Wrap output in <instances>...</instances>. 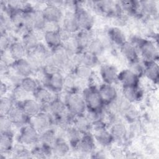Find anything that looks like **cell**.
Segmentation results:
<instances>
[{
	"mask_svg": "<svg viewBox=\"0 0 159 159\" xmlns=\"http://www.w3.org/2000/svg\"><path fill=\"white\" fill-rule=\"evenodd\" d=\"M137 47L139 55H140L143 61H157L158 52L155 43L149 39L135 38L132 42Z\"/></svg>",
	"mask_w": 159,
	"mask_h": 159,
	"instance_id": "6da1fadb",
	"label": "cell"
},
{
	"mask_svg": "<svg viewBox=\"0 0 159 159\" xmlns=\"http://www.w3.org/2000/svg\"><path fill=\"white\" fill-rule=\"evenodd\" d=\"M82 95L84 99L88 111L101 112L104 111L105 104L98 88L95 86H89L83 90Z\"/></svg>",
	"mask_w": 159,
	"mask_h": 159,
	"instance_id": "7a4b0ae2",
	"label": "cell"
},
{
	"mask_svg": "<svg viewBox=\"0 0 159 159\" xmlns=\"http://www.w3.org/2000/svg\"><path fill=\"white\" fill-rule=\"evenodd\" d=\"M68 111L75 116L84 114L87 111L86 105L83 95L77 92L67 93L63 99Z\"/></svg>",
	"mask_w": 159,
	"mask_h": 159,
	"instance_id": "3957f363",
	"label": "cell"
},
{
	"mask_svg": "<svg viewBox=\"0 0 159 159\" xmlns=\"http://www.w3.org/2000/svg\"><path fill=\"white\" fill-rule=\"evenodd\" d=\"M39 138L40 133L29 123L20 127L17 140L18 142L29 146L37 144Z\"/></svg>",
	"mask_w": 159,
	"mask_h": 159,
	"instance_id": "277c9868",
	"label": "cell"
},
{
	"mask_svg": "<svg viewBox=\"0 0 159 159\" xmlns=\"http://www.w3.org/2000/svg\"><path fill=\"white\" fill-rule=\"evenodd\" d=\"M46 73V72H45ZM64 76L60 71L47 73L42 80L43 86L48 89L52 93H60L63 90Z\"/></svg>",
	"mask_w": 159,
	"mask_h": 159,
	"instance_id": "5b68a950",
	"label": "cell"
},
{
	"mask_svg": "<svg viewBox=\"0 0 159 159\" xmlns=\"http://www.w3.org/2000/svg\"><path fill=\"white\" fill-rule=\"evenodd\" d=\"M43 111L48 112L55 120L66 114L68 111L63 99L57 97L48 104L43 106Z\"/></svg>",
	"mask_w": 159,
	"mask_h": 159,
	"instance_id": "8992f818",
	"label": "cell"
},
{
	"mask_svg": "<svg viewBox=\"0 0 159 159\" xmlns=\"http://www.w3.org/2000/svg\"><path fill=\"white\" fill-rule=\"evenodd\" d=\"M94 3L96 11L106 16L116 17L123 13L119 2L102 1H96Z\"/></svg>",
	"mask_w": 159,
	"mask_h": 159,
	"instance_id": "52a82bcc",
	"label": "cell"
},
{
	"mask_svg": "<svg viewBox=\"0 0 159 159\" xmlns=\"http://www.w3.org/2000/svg\"><path fill=\"white\" fill-rule=\"evenodd\" d=\"M54 121L53 117L48 112L42 111L35 116L30 118V124L40 133L52 127Z\"/></svg>",
	"mask_w": 159,
	"mask_h": 159,
	"instance_id": "ba28073f",
	"label": "cell"
},
{
	"mask_svg": "<svg viewBox=\"0 0 159 159\" xmlns=\"http://www.w3.org/2000/svg\"><path fill=\"white\" fill-rule=\"evenodd\" d=\"M81 30H92L94 23L93 15L80 5H78L75 10Z\"/></svg>",
	"mask_w": 159,
	"mask_h": 159,
	"instance_id": "9c48e42d",
	"label": "cell"
},
{
	"mask_svg": "<svg viewBox=\"0 0 159 159\" xmlns=\"http://www.w3.org/2000/svg\"><path fill=\"white\" fill-rule=\"evenodd\" d=\"M7 116L14 125L21 127L23 125L30 123V118L16 102Z\"/></svg>",
	"mask_w": 159,
	"mask_h": 159,
	"instance_id": "30bf717a",
	"label": "cell"
},
{
	"mask_svg": "<svg viewBox=\"0 0 159 159\" xmlns=\"http://www.w3.org/2000/svg\"><path fill=\"white\" fill-rule=\"evenodd\" d=\"M16 103L19 105L25 113L32 118L42 111H43V105L34 99H25L22 101H17Z\"/></svg>",
	"mask_w": 159,
	"mask_h": 159,
	"instance_id": "8fae6325",
	"label": "cell"
},
{
	"mask_svg": "<svg viewBox=\"0 0 159 159\" xmlns=\"http://www.w3.org/2000/svg\"><path fill=\"white\" fill-rule=\"evenodd\" d=\"M41 11L47 22L60 23L64 15L60 6L48 2Z\"/></svg>",
	"mask_w": 159,
	"mask_h": 159,
	"instance_id": "7c38bea8",
	"label": "cell"
},
{
	"mask_svg": "<svg viewBox=\"0 0 159 159\" xmlns=\"http://www.w3.org/2000/svg\"><path fill=\"white\" fill-rule=\"evenodd\" d=\"M117 81L122 87H134L139 86L140 78L129 69H124L118 73Z\"/></svg>",
	"mask_w": 159,
	"mask_h": 159,
	"instance_id": "4fadbf2b",
	"label": "cell"
},
{
	"mask_svg": "<svg viewBox=\"0 0 159 159\" xmlns=\"http://www.w3.org/2000/svg\"><path fill=\"white\" fill-rule=\"evenodd\" d=\"M14 73L21 78L30 76L34 71L26 58L14 61L10 66Z\"/></svg>",
	"mask_w": 159,
	"mask_h": 159,
	"instance_id": "5bb4252c",
	"label": "cell"
},
{
	"mask_svg": "<svg viewBox=\"0 0 159 159\" xmlns=\"http://www.w3.org/2000/svg\"><path fill=\"white\" fill-rule=\"evenodd\" d=\"M95 148V140L91 132L83 134L76 147V149L81 154H91Z\"/></svg>",
	"mask_w": 159,
	"mask_h": 159,
	"instance_id": "9a60e30c",
	"label": "cell"
},
{
	"mask_svg": "<svg viewBox=\"0 0 159 159\" xmlns=\"http://www.w3.org/2000/svg\"><path fill=\"white\" fill-rule=\"evenodd\" d=\"M61 27L73 35L81 30L75 12L68 11L65 12L62 19Z\"/></svg>",
	"mask_w": 159,
	"mask_h": 159,
	"instance_id": "2e32d148",
	"label": "cell"
},
{
	"mask_svg": "<svg viewBox=\"0 0 159 159\" xmlns=\"http://www.w3.org/2000/svg\"><path fill=\"white\" fill-rule=\"evenodd\" d=\"M105 106H108L118 98V93L113 84L103 83L98 88Z\"/></svg>",
	"mask_w": 159,
	"mask_h": 159,
	"instance_id": "e0dca14e",
	"label": "cell"
},
{
	"mask_svg": "<svg viewBox=\"0 0 159 159\" xmlns=\"http://www.w3.org/2000/svg\"><path fill=\"white\" fill-rule=\"evenodd\" d=\"M118 72L116 68L109 64H104L100 68V76L104 83L114 84L117 82Z\"/></svg>",
	"mask_w": 159,
	"mask_h": 159,
	"instance_id": "ac0fdd59",
	"label": "cell"
},
{
	"mask_svg": "<svg viewBox=\"0 0 159 159\" xmlns=\"http://www.w3.org/2000/svg\"><path fill=\"white\" fill-rule=\"evenodd\" d=\"M39 33V32L32 30L27 32L22 35V42L28 52L34 51L40 44V40Z\"/></svg>",
	"mask_w": 159,
	"mask_h": 159,
	"instance_id": "d6986e66",
	"label": "cell"
},
{
	"mask_svg": "<svg viewBox=\"0 0 159 159\" xmlns=\"http://www.w3.org/2000/svg\"><path fill=\"white\" fill-rule=\"evenodd\" d=\"M9 55L13 61L24 58L28 53L22 41L14 40L11 43L9 49Z\"/></svg>",
	"mask_w": 159,
	"mask_h": 159,
	"instance_id": "ffe728a7",
	"label": "cell"
},
{
	"mask_svg": "<svg viewBox=\"0 0 159 159\" xmlns=\"http://www.w3.org/2000/svg\"><path fill=\"white\" fill-rule=\"evenodd\" d=\"M74 36L81 51L86 50L91 42L94 38L92 30H80L74 34Z\"/></svg>",
	"mask_w": 159,
	"mask_h": 159,
	"instance_id": "44dd1931",
	"label": "cell"
},
{
	"mask_svg": "<svg viewBox=\"0 0 159 159\" xmlns=\"http://www.w3.org/2000/svg\"><path fill=\"white\" fill-rule=\"evenodd\" d=\"M119 47L120 48L122 55L129 62H131L140 58L137 48L132 42L127 40Z\"/></svg>",
	"mask_w": 159,
	"mask_h": 159,
	"instance_id": "7402d4cb",
	"label": "cell"
},
{
	"mask_svg": "<svg viewBox=\"0 0 159 159\" xmlns=\"http://www.w3.org/2000/svg\"><path fill=\"white\" fill-rule=\"evenodd\" d=\"M52 153L58 157H64L70 151V145L65 139L58 136L57 140L52 147Z\"/></svg>",
	"mask_w": 159,
	"mask_h": 159,
	"instance_id": "603a6c76",
	"label": "cell"
},
{
	"mask_svg": "<svg viewBox=\"0 0 159 159\" xmlns=\"http://www.w3.org/2000/svg\"><path fill=\"white\" fill-rule=\"evenodd\" d=\"M144 75L148 80L157 84L159 79V66L157 61H144Z\"/></svg>",
	"mask_w": 159,
	"mask_h": 159,
	"instance_id": "cb8c5ba5",
	"label": "cell"
},
{
	"mask_svg": "<svg viewBox=\"0 0 159 159\" xmlns=\"http://www.w3.org/2000/svg\"><path fill=\"white\" fill-rule=\"evenodd\" d=\"M43 39L47 47L51 50L58 48L63 44L58 32L44 31L43 32Z\"/></svg>",
	"mask_w": 159,
	"mask_h": 159,
	"instance_id": "d4e9b609",
	"label": "cell"
},
{
	"mask_svg": "<svg viewBox=\"0 0 159 159\" xmlns=\"http://www.w3.org/2000/svg\"><path fill=\"white\" fill-rule=\"evenodd\" d=\"M14 135L12 132L1 133L0 152L1 154L11 153L14 147Z\"/></svg>",
	"mask_w": 159,
	"mask_h": 159,
	"instance_id": "484cf974",
	"label": "cell"
},
{
	"mask_svg": "<svg viewBox=\"0 0 159 159\" xmlns=\"http://www.w3.org/2000/svg\"><path fill=\"white\" fill-rule=\"evenodd\" d=\"M73 125L83 134L90 132L92 130V122L86 113L75 116Z\"/></svg>",
	"mask_w": 159,
	"mask_h": 159,
	"instance_id": "4316f807",
	"label": "cell"
},
{
	"mask_svg": "<svg viewBox=\"0 0 159 159\" xmlns=\"http://www.w3.org/2000/svg\"><path fill=\"white\" fill-rule=\"evenodd\" d=\"M124 98L129 102L139 101L143 97V91L139 86L134 87H122Z\"/></svg>",
	"mask_w": 159,
	"mask_h": 159,
	"instance_id": "83f0119b",
	"label": "cell"
},
{
	"mask_svg": "<svg viewBox=\"0 0 159 159\" xmlns=\"http://www.w3.org/2000/svg\"><path fill=\"white\" fill-rule=\"evenodd\" d=\"M33 95L34 99L43 106L48 104L54 98L52 93L43 86H40Z\"/></svg>",
	"mask_w": 159,
	"mask_h": 159,
	"instance_id": "f1b7e54d",
	"label": "cell"
},
{
	"mask_svg": "<svg viewBox=\"0 0 159 159\" xmlns=\"http://www.w3.org/2000/svg\"><path fill=\"white\" fill-rule=\"evenodd\" d=\"M112 44L119 47L121 46L127 41L126 37L123 31L118 27H112L109 28L106 32Z\"/></svg>",
	"mask_w": 159,
	"mask_h": 159,
	"instance_id": "f546056e",
	"label": "cell"
},
{
	"mask_svg": "<svg viewBox=\"0 0 159 159\" xmlns=\"http://www.w3.org/2000/svg\"><path fill=\"white\" fill-rule=\"evenodd\" d=\"M64 134L65 138L70 146L75 148L80 142L83 135V134L81 133L73 125L65 129L64 130Z\"/></svg>",
	"mask_w": 159,
	"mask_h": 159,
	"instance_id": "4dcf8cb0",
	"label": "cell"
},
{
	"mask_svg": "<svg viewBox=\"0 0 159 159\" xmlns=\"http://www.w3.org/2000/svg\"><path fill=\"white\" fill-rule=\"evenodd\" d=\"M72 73L81 81H89L92 78L93 75V69L84 65L76 66L73 68Z\"/></svg>",
	"mask_w": 159,
	"mask_h": 159,
	"instance_id": "1f68e13d",
	"label": "cell"
},
{
	"mask_svg": "<svg viewBox=\"0 0 159 159\" xmlns=\"http://www.w3.org/2000/svg\"><path fill=\"white\" fill-rule=\"evenodd\" d=\"M57 137L55 130L52 127L40 133L39 142L40 144L52 147Z\"/></svg>",
	"mask_w": 159,
	"mask_h": 159,
	"instance_id": "d6a6232c",
	"label": "cell"
},
{
	"mask_svg": "<svg viewBox=\"0 0 159 159\" xmlns=\"http://www.w3.org/2000/svg\"><path fill=\"white\" fill-rule=\"evenodd\" d=\"M109 131L114 140H122L125 137L127 134V129L125 125L120 121L114 122L112 124Z\"/></svg>",
	"mask_w": 159,
	"mask_h": 159,
	"instance_id": "836d02e7",
	"label": "cell"
},
{
	"mask_svg": "<svg viewBox=\"0 0 159 159\" xmlns=\"http://www.w3.org/2000/svg\"><path fill=\"white\" fill-rule=\"evenodd\" d=\"M20 88L27 93H34L40 86L39 81L31 76L22 78L20 83Z\"/></svg>",
	"mask_w": 159,
	"mask_h": 159,
	"instance_id": "e575fe53",
	"label": "cell"
},
{
	"mask_svg": "<svg viewBox=\"0 0 159 159\" xmlns=\"http://www.w3.org/2000/svg\"><path fill=\"white\" fill-rule=\"evenodd\" d=\"M33 29L36 32H43L47 21L45 20L41 11L34 9L32 12Z\"/></svg>",
	"mask_w": 159,
	"mask_h": 159,
	"instance_id": "d590c367",
	"label": "cell"
},
{
	"mask_svg": "<svg viewBox=\"0 0 159 159\" xmlns=\"http://www.w3.org/2000/svg\"><path fill=\"white\" fill-rule=\"evenodd\" d=\"M78 79L71 72L64 76L63 90L67 93L76 92Z\"/></svg>",
	"mask_w": 159,
	"mask_h": 159,
	"instance_id": "8d00e7d4",
	"label": "cell"
},
{
	"mask_svg": "<svg viewBox=\"0 0 159 159\" xmlns=\"http://www.w3.org/2000/svg\"><path fill=\"white\" fill-rule=\"evenodd\" d=\"M15 100L12 97L3 96L0 100V114L1 115H7L16 104Z\"/></svg>",
	"mask_w": 159,
	"mask_h": 159,
	"instance_id": "74e56055",
	"label": "cell"
},
{
	"mask_svg": "<svg viewBox=\"0 0 159 159\" xmlns=\"http://www.w3.org/2000/svg\"><path fill=\"white\" fill-rule=\"evenodd\" d=\"M11 153L14 158H30L32 155L31 151L26 148V145L18 142L17 144L14 145Z\"/></svg>",
	"mask_w": 159,
	"mask_h": 159,
	"instance_id": "f35d334b",
	"label": "cell"
},
{
	"mask_svg": "<svg viewBox=\"0 0 159 159\" xmlns=\"http://www.w3.org/2000/svg\"><path fill=\"white\" fill-rule=\"evenodd\" d=\"M106 47L98 37H94L91 42L86 50L96 56L99 57L104 53Z\"/></svg>",
	"mask_w": 159,
	"mask_h": 159,
	"instance_id": "ab89813d",
	"label": "cell"
},
{
	"mask_svg": "<svg viewBox=\"0 0 159 159\" xmlns=\"http://www.w3.org/2000/svg\"><path fill=\"white\" fill-rule=\"evenodd\" d=\"M63 46L71 57L80 52H81L78 47L74 35L70 39L64 42L63 43Z\"/></svg>",
	"mask_w": 159,
	"mask_h": 159,
	"instance_id": "60d3db41",
	"label": "cell"
},
{
	"mask_svg": "<svg viewBox=\"0 0 159 159\" xmlns=\"http://www.w3.org/2000/svg\"><path fill=\"white\" fill-rule=\"evenodd\" d=\"M129 68L135 74H136L140 78L144 75L145 64L143 61H141L139 59L135 61L129 62Z\"/></svg>",
	"mask_w": 159,
	"mask_h": 159,
	"instance_id": "b9f144b4",
	"label": "cell"
},
{
	"mask_svg": "<svg viewBox=\"0 0 159 159\" xmlns=\"http://www.w3.org/2000/svg\"><path fill=\"white\" fill-rule=\"evenodd\" d=\"M13 124L7 115L0 116V129L1 133L12 132Z\"/></svg>",
	"mask_w": 159,
	"mask_h": 159,
	"instance_id": "7bdbcfd3",
	"label": "cell"
},
{
	"mask_svg": "<svg viewBox=\"0 0 159 159\" xmlns=\"http://www.w3.org/2000/svg\"><path fill=\"white\" fill-rule=\"evenodd\" d=\"M12 42V41H11V39L7 33L1 34L0 39V48L1 53H4L6 50H8Z\"/></svg>",
	"mask_w": 159,
	"mask_h": 159,
	"instance_id": "ee69618b",
	"label": "cell"
},
{
	"mask_svg": "<svg viewBox=\"0 0 159 159\" xmlns=\"http://www.w3.org/2000/svg\"><path fill=\"white\" fill-rule=\"evenodd\" d=\"M58 34L62 40L63 43L64 42L66 41L67 40H68L69 39H70L73 35V34H71V33H70L69 32L66 30L65 29H63L62 27H61V28L58 31Z\"/></svg>",
	"mask_w": 159,
	"mask_h": 159,
	"instance_id": "f6af8a7d",
	"label": "cell"
},
{
	"mask_svg": "<svg viewBox=\"0 0 159 159\" xmlns=\"http://www.w3.org/2000/svg\"><path fill=\"white\" fill-rule=\"evenodd\" d=\"M7 86L6 85L5 83H1V96H5L6 94V91H7Z\"/></svg>",
	"mask_w": 159,
	"mask_h": 159,
	"instance_id": "bcb514c9",
	"label": "cell"
}]
</instances>
